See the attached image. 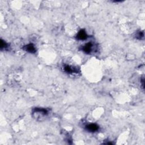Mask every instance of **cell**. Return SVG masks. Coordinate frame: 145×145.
Masks as SVG:
<instances>
[{
    "label": "cell",
    "instance_id": "cell-6",
    "mask_svg": "<svg viewBox=\"0 0 145 145\" xmlns=\"http://www.w3.org/2000/svg\"><path fill=\"white\" fill-rule=\"evenodd\" d=\"M64 70L66 72H68V73H72V72H77V70H75V69L72 68V67L68 65L65 66V67H64Z\"/></svg>",
    "mask_w": 145,
    "mask_h": 145
},
{
    "label": "cell",
    "instance_id": "cell-8",
    "mask_svg": "<svg viewBox=\"0 0 145 145\" xmlns=\"http://www.w3.org/2000/svg\"><path fill=\"white\" fill-rule=\"evenodd\" d=\"M144 36V33L143 32H139L137 35V38H138V39H141L142 38H143Z\"/></svg>",
    "mask_w": 145,
    "mask_h": 145
},
{
    "label": "cell",
    "instance_id": "cell-4",
    "mask_svg": "<svg viewBox=\"0 0 145 145\" xmlns=\"http://www.w3.org/2000/svg\"><path fill=\"white\" fill-rule=\"evenodd\" d=\"M33 113L39 114V116H46L48 114V111L46 109L43 108H35L33 111Z\"/></svg>",
    "mask_w": 145,
    "mask_h": 145
},
{
    "label": "cell",
    "instance_id": "cell-2",
    "mask_svg": "<svg viewBox=\"0 0 145 145\" xmlns=\"http://www.w3.org/2000/svg\"><path fill=\"white\" fill-rule=\"evenodd\" d=\"M86 129L88 132H95L99 130V127L98 125L96 124H88L86 126Z\"/></svg>",
    "mask_w": 145,
    "mask_h": 145
},
{
    "label": "cell",
    "instance_id": "cell-1",
    "mask_svg": "<svg viewBox=\"0 0 145 145\" xmlns=\"http://www.w3.org/2000/svg\"><path fill=\"white\" fill-rule=\"evenodd\" d=\"M88 37L87 33L84 30H81L79 31V32L78 33V34L77 35V39L78 40H84L87 39V38Z\"/></svg>",
    "mask_w": 145,
    "mask_h": 145
},
{
    "label": "cell",
    "instance_id": "cell-5",
    "mask_svg": "<svg viewBox=\"0 0 145 145\" xmlns=\"http://www.w3.org/2000/svg\"><path fill=\"white\" fill-rule=\"evenodd\" d=\"M92 48H93V44L91 43H88L84 47H83L82 50L83 52H85L86 53L89 54L92 51Z\"/></svg>",
    "mask_w": 145,
    "mask_h": 145
},
{
    "label": "cell",
    "instance_id": "cell-3",
    "mask_svg": "<svg viewBox=\"0 0 145 145\" xmlns=\"http://www.w3.org/2000/svg\"><path fill=\"white\" fill-rule=\"evenodd\" d=\"M23 49L25 50V51H26L27 52L29 53H34L36 52V49L35 48V47L32 44H28V45L25 46L23 47Z\"/></svg>",
    "mask_w": 145,
    "mask_h": 145
},
{
    "label": "cell",
    "instance_id": "cell-7",
    "mask_svg": "<svg viewBox=\"0 0 145 145\" xmlns=\"http://www.w3.org/2000/svg\"><path fill=\"white\" fill-rule=\"evenodd\" d=\"M7 46V44L6 43V42L4 41V40H1V46H0V47H1V49H2L3 48H6Z\"/></svg>",
    "mask_w": 145,
    "mask_h": 145
}]
</instances>
